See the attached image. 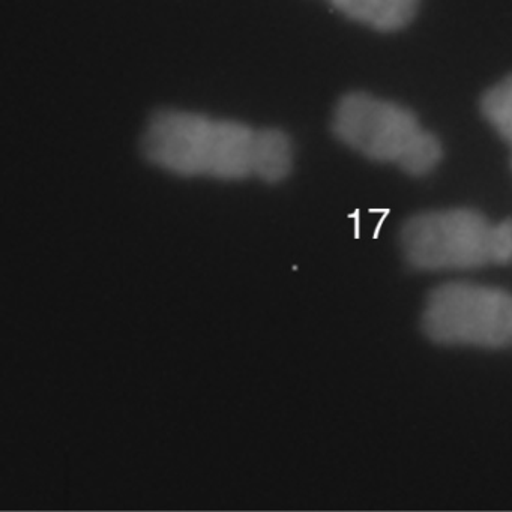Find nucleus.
I'll return each mask as SVG.
<instances>
[{"instance_id":"7","label":"nucleus","mask_w":512,"mask_h":512,"mask_svg":"<svg viewBox=\"0 0 512 512\" xmlns=\"http://www.w3.org/2000/svg\"><path fill=\"white\" fill-rule=\"evenodd\" d=\"M512 344V343H511Z\"/></svg>"},{"instance_id":"5","label":"nucleus","mask_w":512,"mask_h":512,"mask_svg":"<svg viewBox=\"0 0 512 512\" xmlns=\"http://www.w3.org/2000/svg\"><path fill=\"white\" fill-rule=\"evenodd\" d=\"M335 10L353 22L379 32L406 28L418 13L421 0H329Z\"/></svg>"},{"instance_id":"6","label":"nucleus","mask_w":512,"mask_h":512,"mask_svg":"<svg viewBox=\"0 0 512 512\" xmlns=\"http://www.w3.org/2000/svg\"><path fill=\"white\" fill-rule=\"evenodd\" d=\"M493 128L494 131L508 143L512 151V106L506 109L505 112L497 118Z\"/></svg>"},{"instance_id":"4","label":"nucleus","mask_w":512,"mask_h":512,"mask_svg":"<svg viewBox=\"0 0 512 512\" xmlns=\"http://www.w3.org/2000/svg\"><path fill=\"white\" fill-rule=\"evenodd\" d=\"M422 328L434 343L499 349L512 343V295L485 284H443L428 296Z\"/></svg>"},{"instance_id":"3","label":"nucleus","mask_w":512,"mask_h":512,"mask_svg":"<svg viewBox=\"0 0 512 512\" xmlns=\"http://www.w3.org/2000/svg\"><path fill=\"white\" fill-rule=\"evenodd\" d=\"M332 131L362 157L412 176L428 175L442 160L439 139L410 110L368 94H349L338 101Z\"/></svg>"},{"instance_id":"1","label":"nucleus","mask_w":512,"mask_h":512,"mask_svg":"<svg viewBox=\"0 0 512 512\" xmlns=\"http://www.w3.org/2000/svg\"><path fill=\"white\" fill-rule=\"evenodd\" d=\"M143 155L164 172L184 178L278 184L295 160L290 137L275 128L214 119L185 110L155 113L146 125Z\"/></svg>"},{"instance_id":"2","label":"nucleus","mask_w":512,"mask_h":512,"mask_svg":"<svg viewBox=\"0 0 512 512\" xmlns=\"http://www.w3.org/2000/svg\"><path fill=\"white\" fill-rule=\"evenodd\" d=\"M404 259L418 271H469L512 262V220H488L473 209L425 212L401 232Z\"/></svg>"}]
</instances>
